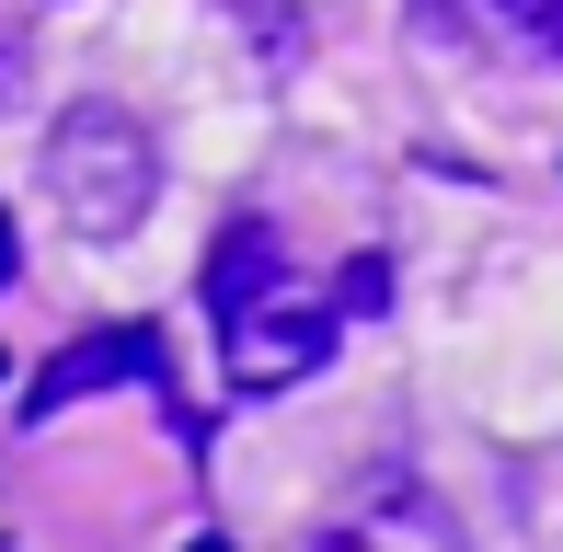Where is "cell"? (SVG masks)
<instances>
[{"label": "cell", "instance_id": "6da1fadb", "mask_svg": "<svg viewBox=\"0 0 563 552\" xmlns=\"http://www.w3.org/2000/svg\"><path fill=\"white\" fill-rule=\"evenodd\" d=\"M208 322H219V368L242 391H288V380H322L345 345V311L288 265V242L265 219H230L219 254H208Z\"/></svg>", "mask_w": 563, "mask_h": 552}, {"label": "cell", "instance_id": "7a4b0ae2", "mask_svg": "<svg viewBox=\"0 0 563 552\" xmlns=\"http://www.w3.org/2000/svg\"><path fill=\"white\" fill-rule=\"evenodd\" d=\"M46 196H58V219L81 242H126L162 208V139H150V115H126L115 92H81L46 128Z\"/></svg>", "mask_w": 563, "mask_h": 552}, {"label": "cell", "instance_id": "3957f363", "mask_svg": "<svg viewBox=\"0 0 563 552\" xmlns=\"http://www.w3.org/2000/svg\"><path fill=\"white\" fill-rule=\"evenodd\" d=\"M311 552H472V530H460V507L426 484V472L368 461L334 507L311 518Z\"/></svg>", "mask_w": 563, "mask_h": 552}, {"label": "cell", "instance_id": "277c9868", "mask_svg": "<svg viewBox=\"0 0 563 552\" xmlns=\"http://www.w3.org/2000/svg\"><path fill=\"white\" fill-rule=\"evenodd\" d=\"M415 12L495 69H563V0H415Z\"/></svg>", "mask_w": 563, "mask_h": 552}, {"label": "cell", "instance_id": "5b68a950", "mask_svg": "<svg viewBox=\"0 0 563 552\" xmlns=\"http://www.w3.org/2000/svg\"><path fill=\"white\" fill-rule=\"evenodd\" d=\"M115 380H139V391H162V334L150 322H115V334H81V345H58V357L23 380V415H69L81 391H115Z\"/></svg>", "mask_w": 563, "mask_h": 552}, {"label": "cell", "instance_id": "8992f818", "mask_svg": "<svg viewBox=\"0 0 563 552\" xmlns=\"http://www.w3.org/2000/svg\"><path fill=\"white\" fill-rule=\"evenodd\" d=\"M23 69H35V0H0V115H12Z\"/></svg>", "mask_w": 563, "mask_h": 552}, {"label": "cell", "instance_id": "52a82bcc", "mask_svg": "<svg viewBox=\"0 0 563 552\" xmlns=\"http://www.w3.org/2000/svg\"><path fill=\"white\" fill-rule=\"evenodd\" d=\"M379 299H391V254H356L345 288H334V311H379Z\"/></svg>", "mask_w": 563, "mask_h": 552}, {"label": "cell", "instance_id": "ba28073f", "mask_svg": "<svg viewBox=\"0 0 563 552\" xmlns=\"http://www.w3.org/2000/svg\"><path fill=\"white\" fill-rule=\"evenodd\" d=\"M0 288H12V219H0Z\"/></svg>", "mask_w": 563, "mask_h": 552}, {"label": "cell", "instance_id": "9c48e42d", "mask_svg": "<svg viewBox=\"0 0 563 552\" xmlns=\"http://www.w3.org/2000/svg\"><path fill=\"white\" fill-rule=\"evenodd\" d=\"M185 552H230V541H219V530H196V541H185Z\"/></svg>", "mask_w": 563, "mask_h": 552}, {"label": "cell", "instance_id": "30bf717a", "mask_svg": "<svg viewBox=\"0 0 563 552\" xmlns=\"http://www.w3.org/2000/svg\"><path fill=\"white\" fill-rule=\"evenodd\" d=\"M0 368H12V357H0Z\"/></svg>", "mask_w": 563, "mask_h": 552}]
</instances>
